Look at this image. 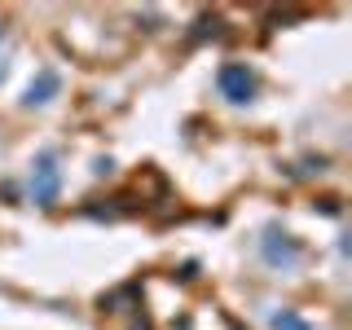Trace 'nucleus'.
Masks as SVG:
<instances>
[{
    "label": "nucleus",
    "mask_w": 352,
    "mask_h": 330,
    "mask_svg": "<svg viewBox=\"0 0 352 330\" xmlns=\"http://www.w3.org/2000/svg\"><path fill=\"white\" fill-rule=\"evenodd\" d=\"M220 88H225L234 102H247L251 97V75L242 71V66H225V71H220Z\"/></svg>",
    "instance_id": "nucleus-1"
},
{
    "label": "nucleus",
    "mask_w": 352,
    "mask_h": 330,
    "mask_svg": "<svg viewBox=\"0 0 352 330\" xmlns=\"http://www.w3.org/2000/svg\"><path fill=\"white\" fill-rule=\"evenodd\" d=\"M273 326H278V330H308V326L300 322V317H278V322H273Z\"/></svg>",
    "instance_id": "nucleus-2"
}]
</instances>
